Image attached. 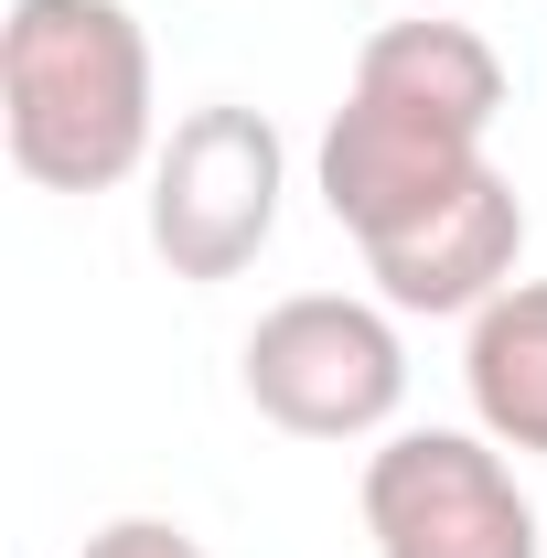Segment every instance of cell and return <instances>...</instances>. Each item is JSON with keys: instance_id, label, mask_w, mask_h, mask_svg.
Listing matches in <instances>:
<instances>
[{"instance_id": "1", "label": "cell", "mask_w": 547, "mask_h": 558, "mask_svg": "<svg viewBox=\"0 0 547 558\" xmlns=\"http://www.w3.org/2000/svg\"><path fill=\"white\" fill-rule=\"evenodd\" d=\"M0 130H11V172L44 194H119L139 161H161L150 33L130 22V0H11Z\"/></svg>"}, {"instance_id": "2", "label": "cell", "mask_w": 547, "mask_h": 558, "mask_svg": "<svg viewBox=\"0 0 547 558\" xmlns=\"http://www.w3.org/2000/svg\"><path fill=\"white\" fill-rule=\"evenodd\" d=\"M236 376H247V409L269 429H290V440H376L409 398V344L376 301L301 290V301L258 312Z\"/></svg>"}, {"instance_id": "3", "label": "cell", "mask_w": 547, "mask_h": 558, "mask_svg": "<svg viewBox=\"0 0 547 558\" xmlns=\"http://www.w3.org/2000/svg\"><path fill=\"white\" fill-rule=\"evenodd\" d=\"M279 194H290V150H279L269 108L205 97L183 108L161 161H150V247L172 279H236L258 269L279 236Z\"/></svg>"}, {"instance_id": "4", "label": "cell", "mask_w": 547, "mask_h": 558, "mask_svg": "<svg viewBox=\"0 0 547 558\" xmlns=\"http://www.w3.org/2000/svg\"><path fill=\"white\" fill-rule=\"evenodd\" d=\"M365 537L376 558H537V505L483 429H398L365 451Z\"/></svg>"}, {"instance_id": "5", "label": "cell", "mask_w": 547, "mask_h": 558, "mask_svg": "<svg viewBox=\"0 0 547 558\" xmlns=\"http://www.w3.org/2000/svg\"><path fill=\"white\" fill-rule=\"evenodd\" d=\"M483 140L473 119H440V108H409L387 86H343L333 130H323V205L354 247L418 226L429 205H451L462 183L483 172Z\"/></svg>"}, {"instance_id": "6", "label": "cell", "mask_w": 547, "mask_h": 558, "mask_svg": "<svg viewBox=\"0 0 547 558\" xmlns=\"http://www.w3.org/2000/svg\"><path fill=\"white\" fill-rule=\"evenodd\" d=\"M515 258H526V205H515V183L483 161L451 205H429L418 226L376 236V247H365V279H376L387 312H483V301L515 290Z\"/></svg>"}, {"instance_id": "7", "label": "cell", "mask_w": 547, "mask_h": 558, "mask_svg": "<svg viewBox=\"0 0 547 558\" xmlns=\"http://www.w3.org/2000/svg\"><path fill=\"white\" fill-rule=\"evenodd\" d=\"M462 387H473L483 440H505V451H547V279H515L505 301H483V312H473Z\"/></svg>"}, {"instance_id": "8", "label": "cell", "mask_w": 547, "mask_h": 558, "mask_svg": "<svg viewBox=\"0 0 547 558\" xmlns=\"http://www.w3.org/2000/svg\"><path fill=\"white\" fill-rule=\"evenodd\" d=\"M75 558H205V548H194L172 515H108V526H97Z\"/></svg>"}]
</instances>
